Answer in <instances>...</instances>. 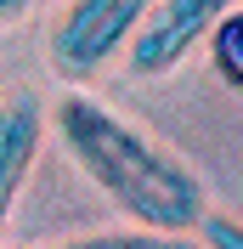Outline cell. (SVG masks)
Here are the masks:
<instances>
[{
	"label": "cell",
	"mask_w": 243,
	"mask_h": 249,
	"mask_svg": "<svg viewBox=\"0 0 243 249\" xmlns=\"http://www.w3.org/2000/svg\"><path fill=\"white\" fill-rule=\"evenodd\" d=\"M51 130H57L62 153L74 159V170L130 227L198 232V221L209 215V193H204L192 164H181L164 142H153L141 124L96 102L91 91H62L51 108Z\"/></svg>",
	"instance_id": "6da1fadb"
},
{
	"label": "cell",
	"mask_w": 243,
	"mask_h": 249,
	"mask_svg": "<svg viewBox=\"0 0 243 249\" xmlns=\"http://www.w3.org/2000/svg\"><path fill=\"white\" fill-rule=\"evenodd\" d=\"M153 6L158 0H68L51 29V62L62 74H96L124 51V40Z\"/></svg>",
	"instance_id": "7a4b0ae2"
},
{
	"label": "cell",
	"mask_w": 243,
	"mask_h": 249,
	"mask_svg": "<svg viewBox=\"0 0 243 249\" xmlns=\"http://www.w3.org/2000/svg\"><path fill=\"white\" fill-rule=\"evenodd\" d=\"M232 6H243V0H158L136 23V34L124 40V68L136 79H158L170 68H181V57L192 46H204V34Z\"/></svg>",
	"instance_id": "3957f363"
},
{
	"label": "cell",
	"mask_w": 243,
	"mask_h": 249,
	"mask_svg": "<svg viewBox=\"0 0 243 249\" xmlns=\"http://www.w3.org/2000/svg\"><path fill=\"white\" fill-rule=\"evenodd\" d=\"M40 142H46V108L34 102L29 91H17L0 102V238L12 227V210L29 187V170L40 159Z\"/></svg>",
	"instance_id": "277c9868"
},
{
	"label": "cell",
	"mask_w": 243,
	"mask_h": 249,
	"mask_svg": "<svg viewBox=\"0 0 243 249\" xmlns=\"http://www.w3.org/2000/svg\"><path fill=\"white\" fill-rule=\"evenodd\" d=\"M204 46H209V68L243 96V6H232V12L204 34Z\"/></svg>",
	"instance_id": "5b68a950"
},
{
	"label": "cell",
	"mask_w": 243,
	"mask_h": 249,
	"mask_svg": "<svg viewBox=\"0 0 243 249\" xmlns=\"http://www.w3.org/2000/svg\"><path fill=\"white\" fill-rule=\"evenodd\" d=\"M57 249H204V238L198 232H141V227H130V232L68 238V244H57Z\"/></svg>",
	"instance_id": "8992f818"
},
{
	"label": "cell",
	"mask_w": 243,
	"mask_h": 249,
	"mask_svg": "<svg viewBox=\"0 0 243 249\" xmlns=\"http://www.w3.org/2000/svg\"><path fill=\"white\" fill-rule=\"evenodd\" d=\"M198 238H204V249H243V221L238 215H204Z\"/></svg>",
	"instance_id": "52a82bcc"
},
{
	"label": "cell",
	"mask_w": 243,
	"mask_h": 249,
	"mask_svg": "<svg viewBox=\"0 0 243 249\" xmlns=\"http://www.w3.org/2000/svg\"><path fill=\"white\" fill-rule=\"evenodd\" d=\"M40 0H0V23H17L23 12H34Z\"/></svg>",
	"instance_id": "ba28073f"
}]
</instances>
